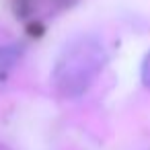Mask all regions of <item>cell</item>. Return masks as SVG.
<instances>
[{"label":"cell","instance_id":"cell-1","mask_svg":"<svg viewBox=\"0 0 150 150\" xmlns=\"http://www.w3.org/2000/svg\"><path fill=\"white\" fill-rule=\"evenodd\" d=\"M107 64V50L97 35H78L66 43L60 52L54 70L52 84L64 99L82 97Z\"/></svg>","mask_w":150,"mask_h":150},{"label":"cell","instance_id":"cell-2","mask_svg":"<svg viewBox=\"0 0 150 150\" xmlns=\"http://www.w3.org/2000/svg\"><path fill=\"white\" fill-rule=\"evenodd\" d=\"M140 76H142L144 86H150V52L146 54V58H144V62H142V72H140Z\"/></svg>","mask_w":150,"mask_h":150}]
</instances>
